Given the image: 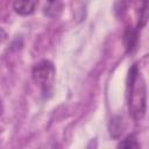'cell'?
Returning a JSON list of instances; mask_svg holds the SVG:
<instances>
[{"label": "cell", "mask_w": 149, "mask_h": 149, "mask_svg": "<svg viewBox=\"0 0 149 149\" xmlns=\"http://www.w3.org/2000/svg\"><path fill=\"white\" fill-rule=\"evenodd\" d=\"M148 1L149 0H140L137 29H141L147 24V21H148Z\"/></svg>", "instance_id": "obj_5"}, {"label": "cell", "mask_w": 149, "mask_h": 149, "mask_svg": "<svg viewBox=\"0 0 149 149\" xmlns=\"http://www.w3.org/2000/svg\"><path fill=\"white\" fill-rule=\"evenodd\" d=\"M6 38H7V33L5 31V29H3V28H1V27H0V43H1V42H3Z\"/></svg>", "instance_id": "obj_8"}, {"label": "cell", "mask_w": 149, "mask_h": 149, "mask_svg": "<svg viewBox=\"0 0 149 149\" xmlns=\"http://www.w3.org/2000/svg\"><path fill=\"white\" fill-rule=\"evenodd\" d=\"M56 69L50 61H41L34 65L31 71V77L34 83L44 92H49L52 87L55 80Z\"/></svg>", "instance_id": "obj_2"}, {"label": "cell", "mask_w": 149, "mask_h": 149, "mask_svg": "<svg viewBox=\"0 0 149 149\" xmlns=\"http://www.w3.org/2000/svg\"><path fill=\"white\" fill-rule=\"evenodd\" d=\"M2 112H3V106H2V102H1V99H0V116H1Z\"/></svg>", "instance_id": "obj_9"}, {"label": "cell", "mask_w": 149, "mask_h": 149, "mask_svg": "<svg viewBox=\"0 0 149 149\" xmlns=\"http://www.w3.org/2000/svg\"><path fill=\"white\" fill-rule=\"evenodd\" d=\"M128 108L135 120H142L147 111V85L136 64L128 74Z\"/></svg>", "instance_id": "obj_1"}, {"label": "cell", "mask_w": 149, "mask_h": 149, "mask_svg": "<svg viewBox=\"0 0 149 149\" xmlns=\"http://www.w3.org/2000/svg\"><path fill=\"white\" fill-rule=\"evenodd\" d=\"M139 147H140V144H139L135 135H133V134L126 136L125 140H122L118 144V148H127V149H129V148H139Z\"/></svg>", "instance_id": "obj_7"}, {"label": "cell", "mask_w": 149, "mask_h": 149, "mask_svg": "<svg viewBox=\"0 0 149 149\" xmlns=\"http://www.w3.org/2000/svg\"><path fill=\"white\" fill-rule=\"evenodd\" d=\"M37 5V0H15L13 8L16 14L21 16H27L34 13Z\"/></svg>", "instance_id": "obj_3"}, {"label": "cell", "mask_w": 149, "mask_h": 149, "mask_svg": "<svg viewBox=\"0 0 149 149\" xmlns=\"http://www.w3.org/2000/svg\"><path fill=\"white\" fill-rule=\"evenodd\" d=\"M123 130V121L121 116H113L109 122V133L111 136L114 139H118Z\"/></svg>", "instance_id": "obj_4"}, {"label": "cell", "mask_w": 149, "mask_h": 149, "mask_svg": "<svg viewBox=\"0 0 149 149\" xmlns=\"http://www.w3.org/2000/svg\"><path fill=\"white\" fill-rule=\"evenodd\" d=\"M48 1H49V2H50V3H52V2H55V1H56V0H48Z\"/></svg>", "instance_id": "obj_10"}, {"label": "cell", "mask_w": 149, "mask_h": 149, "mask_svg": "<svg viewBox=\"0 0 149 149\" xmlns=\"http://www.w3.org/2000/svg\"><path fill=\"white\" fill-rule=\"evenodd\" d=\"M137 33H139V29H132V28H128L126 34H125V43H126V49L127 51H132L136 44V41H137Z\"/></svg>", "instance_id": "obj_6"}]
</instances>
